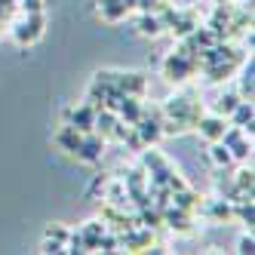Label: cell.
Instances as JSON below:
<instances>
[{"instance_id":"1","label":"cell","mask_w":255,"mask_h":255,"mask_svg":"<svg viewBox=\"0 0 255 255\" xmlns=\"http://www.w3.org/2000/svg\"><path fill=\"white\" fill-rule=\"evenodd\" d=\"M37 31H40V19L25 22V25L19 28V40H22V43H25V40H34V37H37Z\"/></svg>"},{"instance_id":"2","label":"cell","mask_w":255,"mask_h":255,"mask_svg":"<svg viewBox=\"0 0 255 255\" xmlns=\"http://www.w3.org/2000/svg\"><path fill=\"white\" fill-rule=\"evenodd\" d=\"M185 71H188V65H185V62H181V59H178V62L172 59V62L166 65V74H169L172 80H181V74H185Z\"/></svg>"},{"instance_id":"3","label":"cell","mask_w":255,"mask_h":255,"mask_svg":"<svg viewBox=\"0 0 255 255\" xmlns=\"http://www.w3.org/2000/svg\"><path fill=\"white\" fill-rule=\"evenodd\" d=\"M77 151L83 154V160H96V157H99V141H96V138H89L83 148H77Z\"/></svg>"},{"instance_id":"4","label":"cell","mask_w":255,"mask_h":255,"mask_svg":"<svg viewBox=\"0 0 255 255\" xmlns=\"http://www.w3.org/2000/svg\"><path fill=\"white\" fill-rule=\"evenodd\" d=\"M203 135L218 138V135H222V123H218V120H206V123H203Z\"/></svg>"},{"instance_id":"5","label":"cell","mask_w":255,"mask_h":255,"mask_svg":"<svg viewBox=\"0 0 255 255\" xmlns=\"http://www.w3.org/2000/svg\"><path fill=\"white\" fill-rule=\"evenodd\" d=\"M59 141H62V144H68V148H74V151L80 148V135H74L71 129H68V132H62V135H59Z\"/></svg>"},{"instance_id":"6","label":"cell","mask_w":255,"mask_h":255,"mask_svg":"<svg viewBox=\"0 0 255 255\" xmlns=\"http://www.w3.org/2000/svg\"><path fill=\"white\" fill-rule=\"evenodd\" d=\"M141 31L144 34H157L160 31V22L157 19H141Z\"/></svg>"},{"instance_id":"7","label":"cell","mask_w":255,"mask_h":255,"mask_svg":"<svg viewBox=\"0 0 255 255\" xmlns=\"http://www.w3.org/2000/svg\"><path fill=\"white\" fill-rule=\"evenodd\" d=\"M234 108H237V99H234V96H228V99H222L218 111H234Z\"/></svg>"},{"instance_id":"8","label":"cell","mask_w":255,"mask_h":255,"mask_svg":"<svg viewBox=\"0 0 255 255\" xmlns=\"http://www.w3.org/2000/svg\"><path fill=\"white\" fill-rule=\"evenodd\" d=\"M123 114L129 117V120H135V117H138V108H135L132 102H126V105H123Z\"/></svg>"},{"instance_id":"9","label":"cell","mask_w":255,"mask_h":255,"mask_svg":"<svg viewBox=\"0 0 255 255\" xmlns=\"http://www.w3.org/2000/svg\"><path fill=\"white\" fill-rule=\"evenodd\" d=\"M215 160H218V163H228V160H231L228 148H215Z\"/></svg>"},{"instance_id":"10","label":"cell","mask_w":255,"mask_h":255,"mask_svg":"<svg viewBox=\"0 0 255 255\" xmlns=\"http://www.w3.org/2000/svg\"><path fill=\"white\" fill-rule=\"evenodd\" d=\"M240 215H243V222L252 225V206H240Z\"/></svg>"},{"instance_id":"11","label":"cell","mask_w":255,"mask_h":255,"mask_svg":"<svg viewBox=\"0 0 255 255\" xmlns=\"http://www.w3.org/2000/svg\"><path fill=\"white\" fill-rule=\"evenodd\" d=\"M25 9H31V12H37V9H40V0H25Z\"/></svg>"},{"instance_id":"12","label":"cell","mask_w":255,"mask_h":255,"mask_svg":"<svg viewBox=\"0 0 255 255\" xmlns=\"http://www.w3.org/2000/svg\"><path fill=\"white\" fill-rule=\"evenodd\" d=\"M43 252H62V246H59V243H52V240H49V243L43 246Z\"/></svg>"},{"instance_id":"13","label":"cell","mask_w":255,"mask_h":255,"mask_svg":"<svg viewBox=\"0 0 255 255\" xmlns=\"http://www.w3.org/2000/svg\"><path fill=\"white\" fill-rule=\"evenodd\" d=\"M240 252H252V237L249 240H240Z\"/></svg>"}]
</instances>
